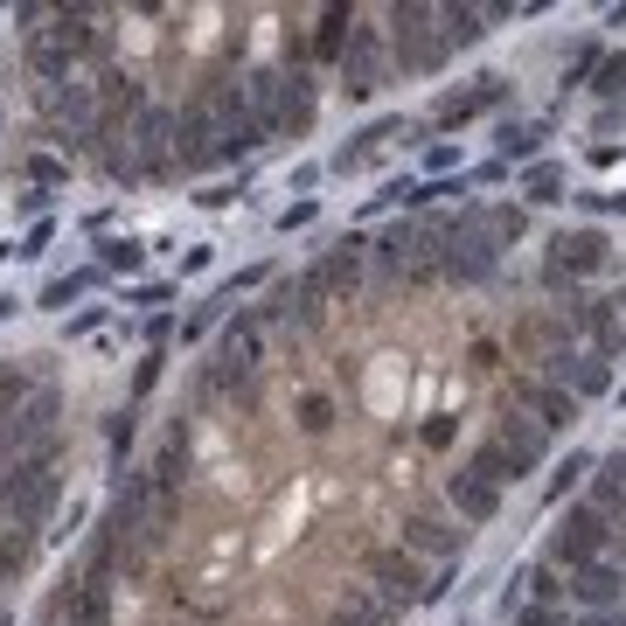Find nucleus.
Listing matches in <instances>:
<instances>
[{
    "label": "nucleus",
    "mask_w": 626,
    "mask_h": 626,
    "mask_svg": "<svg viewBox=\"0 0 626 626\" xmlns=\"http://www.w3.org/2000/svg\"><path fill=\"white\" fill-rule=\"evenodd\" d=\"M466 466H474V474H487L494 487H515V481H529V474H522V466H515V453H508V446H502V438H494V432L481 438L474 453H466Z\"/></svg>",
    "instance_id": "obj_14"
},
{
    "label": "nucleus",
    "mask_w": 626,
    "mask_h": 626,
    "mask_svg": "<svg viewBox=\"0 0 626 626\" xmlns=\"http://www.w3.org/2000/svg\"><path fill=\"white\" fill-rule=\"evenodd\" d=\"M104 321H112V306H84V313H70V321H63V342H84V334H98Z\"/></svg>",
    "instance_id": "obj_18"
},
{
    "label": "nucleus",
    "mask_w": 626,
    "mask_h": 626,
    "mask_svg": "<svg viewBox=\"0 0 626 626\" xmlns=\"http://www.w3.org/2000/svg\"><path fill=\"white\" fill-rule=\"evenodd\" d=\"M613 543H619V529L578 494L571 508H557V529H551V543H543V564H557L564 578H578V571L613 557Z\"/></svg>",
    "instance_id": "obj_2"
},
{
    "label": "nucleus",
    "mask_w": 626,
    "mask_h": 626,
    "mask_svg": "<svg viewBox=\"0 0 626 626\" xmlns=\"http://www.w3.org/2000/svg\"><path fill=\"white\" fill-rule=\"evenodd\" d=\"M147 244L140 238H98V272H140Z\"/></svg>",
    "instance_id": "obj_16"
},
{
    "label": "nucleus",
    "mask_w": 626,
    "mask_h": 626,
    "mask_svg": "<svg viewBox=\"0 0 626 626\" xmlns=\"http://www.w3.org/2000/svg\"><path fill=\"white\" fill-rule=\"evenodd\" d=\"M42 209H49V189H21L14 195V216H42Z\"/></svg>",
    "instance_id": "obj_24"
},
{
    "label": "nucleus",
    "mask_w": 626,
    "mask_h": 626,
    "mask_svg": "<svg viewBox=\"0 0 626 626\" xmlns=\"http://www.w3.org/2000/svg\"><path fill=\"white\" fill-rule=\"evenodd\" d=\"M293 417H300V432L306 438H327L334 432V417H342V404H334V390H293Z\"/></svg>",
    "instance_id": "obj_13"
},
{
    "label": "nucleus",
    "mask_w": 626,
    "mask_h": 626,
    "mask_svg": "<svg viewBox=\"0 0 626 626\" xmlns=\"http://www.w3.org/2000/svg\"><path fill=\"white\" fill-rule=\"evenodd\" d=\"M543 133H551V119H502L494 125V147H502V161H529L536 168Z\"/></svg>",
    "instance_id": "obj_12"
},
{
    "label": "nucleus",
    "mask_w": 626,
    "mask_h": 626,
    "mask_svg": "<svg viewBox=\"0 0 626 626\" xmlns=\"http://www.w3.org/2000/svg\"><path fill=\"white\" fill-rule=\"evenodd\" d=\"M417 438H425V446L438 453V446H453V417H432V425L425 432H417Z\"/></svg>",
    "instance_id": "obj_25"
},
{
    "label": "nucleus",
    "mask_w": 626,
    "mask_h": 626,
    "mask_svg": "<svg viewBox=\"0 0 626 626\" xmlns=\"http://www.w3.org/2000/svg\"><path fill=\"white\" fill-rule=\"evenodd\" d=\"M619 272V251L598 223H571V230H551V251H543V285L551 293H585V279H606Z\"/></svg>",
    "instance_id": "obj_1"
},
{
    "label": "nucleus",
    "mask_w": 626,
    "mask_h": 626,
    "mask_svg": "<svg viewBox=\"0 0 626 626\" xmlns=\"http://www.w3.org/2000/svg\"><path fill=\"white\" fill-rule=\"evenodd\" d=\"M564 181H571V174H564L557 161H536L529 174H522V189H515V195L529 202V209H551V202H564Z\"/></svg>",
    "instance_id": "obj_15"
},
{
    "label": "nucleus",
    "mask_w": 626,
    "mask_h": 626,
    "mask_svg": "<svg viewBox=\"0 0 626 626\" xmlns=\"http://www.w3.org/2000/svg\"><path fill=\"white\" fill-rule=\"evenodd\" d=\"M63 174H70V168H63V161H49V153H36V161H29V181H36V189H57Z\"/></svg>",
    "instance_id": "obj_20"
},
{
    "label": "nucleus",
    "mask_w": 626,
    "mask_h": 626,
    "mask_svg": "<svg viewBox=\"0 0 626 626\" xmlns=\"http://www.w3.org/2000/svg\"><path fill=\"white\" fill-rule=\"evenodd\" d=\"M0 133H8V112H0Z\"/></svg>",
    "instance_id": "obj_29"
},
{
    "label": "nucleus",
    "mask_w": 626,
    "mask_h": 626,
    "mask_svg": "<svg viewBox=\"0 0 626 626\" xmlns=\"http://www.w3.org/2000/svg\"><path fill=\"white\" fill-rule=\"evenodd\" d=\"M508 404H515L522 417H536V425L551 432V438H557V432L571 425V417H578V411H585L578 397H571V390L543 383V376H515V383H508Z\"/></svg>",
    "instance_id": "obj_7"
},
{
    "label": "nucleus",
    "mask_w": 626,
    "mask_h": 626,
    "mask_svg": "<svg viewBox=\"0 0 626 626\" xmlns=\"http://www.w3.org/2000/svg\"><path fill=\"white\" fill-rule=\"evenodd\" d=\"M321 174H327V168H313V161H300L293 174H285V189H293L300 202H313V189H321Z\"/></svg>",
    "instance_id": "obj_19"
},
{
    "label": "nucleus",
    "mask_w": 626,
    "mask_h": 626,
    "mask_svg": "<svg viewBox=\"0 0 626 626\" xmlns=\"http://www.w3.org/2000/svg\"><path fill=\"white\" fill-rule=\"evenodd\" d=\"M362 571H370V585L383 592V598H397V606L411 613L417 598H432V578H425V564H417L404 543H370L362 551Z\"/></svg>",
    "instance_id": "obj_5"
},
{
    "label": "nucleus",
    "mask_w": 626,
    "mask_h": 626,
    "mask_svg": "<svg viewBox=\"0 0 626 626\" xmlns=\"http://www.w3.org/2000/svg\"><path fill=\"white\" fill-rule=\"evenodd\" d=\"M313 119H321V84H313V70L285 63V84H279V104H272V140H306Z\"/></svg>",
    "instance_id": "obj_6"
},
{
    "label": "nucleus",
    "mask_w": 626,
    "mask_h": 626,
    "mask_svg": "<svg viewBox=\"0 0 626 626\" xmlns=\"http://www.w3.org/2000/svg\"><path fill=\"white\" fill-rule=\"evenodd\" d=\"M209 265H216V244H189V251H181V272H209Z\"/></svg>",
    "instance_id": "obj_23"
},
{
    "label": "nucleus",
    "mask_w": 626,
    "mask_h": 626,
    "mask_svg": "<svg viewBox=\"0 0 626 626\" xmlns=\"http://www.w3.org/2000/svg\"><path fill=\"white\" fill-rule=\"evenodd\" d=\"M425 168H432V174H446V168H460V147H432V153H425Z\"/></svg>",
    "instance_id": "obj_27"
},
{
    "label": "nucleus",
    "mask_w": 626,
    "mask_h": 626,
    "mask_svg": "<svg viewBox=\"0 0 626 626\" xmlns=\"http://www.w3.org/2000/svg\"><path fill=\"white\" fill-rule=\"evenodd\" d=\"M508 104V77H474V91H446L438 98V112H432V125H474L481 112H502Z\"/></svg>",
    "instance_id": "obj_9"
},
{
    "label": "nucleus",
    "mask_w": 626,
    "mask_h": 626,
    "mask_svg": "<svg viewBox=\"0 0 626 626\" xmlns=\"http://www.w3.org/2000/svg\"><path fill=\"white\" fill-rule=\"evenodd\" d=\"M585 91H598V98H626V49H606V57H598V70H592Z\"/></svg>",
    "instance_id": "obj_17"
},
{
    "label": "nucleus",
    "mask_w": 626,
    "mask_h": 626,
    "mask_svg": "<svg viewBox=\"0 0 626 626\" xmlns=\"http://www.w3.org/2000/svg\"><path fill=\"white\" fill-rule=\"evenodd\" d=\"M397 543H404L417 564H460L466 543H474V529H466L453 508H411L397 522Z\"/></svg>",
    "instance_id": "obj_4"
},
{
    "label": "nucleus",
    "mask_w": 626,
    "mask_h": 626,
    "mask_svg": "<svg viewBox=\"0 0 626 626\" xmlns=\"http://www.w3.org/2000/svg\"><path fill=\"white\" fill-rule=\"evenodd\" d=\"M438 494H446V508L466 522V529H487V522L494 515H502V487H494L487 474H474V466H453V474H446V487H438Z\"/></svg>",
    "instance_id": "obj_8"
},
{
    "label": "nucleus",
    "mask_w": 626,
    "mask_h": 626,
    "mask_svg": "<svg viewBox=\"0 0 626 626\" xmlns=\"http://www.w3.org/2000/svg\"><path fill=\"white\" fill-rule=\"evenodd\" d=\"M49 238H57V223H49V216H42V223L29 230V238H21V244H14V258H42V251H49Z\"/></svg>",
    "instance_id": "obj_21"
},
{
    "label": "nucleus",
    "mask_w": 626,
    "mask_h": 626,
    "mask_svg": "<svg viewBox=\"0 0 626 626\" xmlns=\"http://www.w3.org/2000/svg\"><path fill=\"white\" fill-rule=\"evenodd\" d=\"M174 293V285H133V293H125V306H161Z\"/></svg>",
    "instance_id": "obj_26"
},
{
    "label": "nucleus",
    "mask_w": 626,
    "mask_h": 626,
    "mask_svg": "<svg viewBox=\"0 0 626 626\" xmlns=\"http://www.w3.org/2000/svg\"><path fill=\"white\" fill-rule=\"evenodd\" d=\"M195 202H202V209H230V202H238V189H202Z\"/></svg>",
    "instance_id": "obj_28"
},
{
    "label": "nucleus",
    "mask_w": 626,
    "mask_h": 626,
    "mask_svg": "<svg viewBox=\"0 0 626 626\" xmlns=\"http://www.w3.org/2000/svg\"><path fill=\"white\" fill-rule=\"evenodd\" d=\"M98 279H104L98 265H77V272H57V279H49L42 293H36V306H42V313H70L77 300H91V293H98Z\"/></svg>",
    "instance_id": "obj_11"
},
{
    "label": "nucleus",
    "mask_w": 626,
    "mask_h": 626,
    "mask_svg": "<svg viewBox=\"0 0 626 626\" xmlns=\"http://www.w3.org/2000/svg\"><path fill=\"white\" fill-rule=\"evenodd\" d=\"M376 14H362L355 21V36H349V57L334 63L342 70V91L349 98H376L383 84H397V57H390V29H370Z\"/></svg>",
    "instance_id": "obj_3"
},
{
    "label": "nucleus",
    "mask_w": 626,
    "mask_h": 626,
    "mask_svg": "<svg viewBox=\"0 0 626 626\" xmlns=\"http://www.w3.org/2000/svg\"><path fill=\"white\" fill-rule=\"evenodd\" d=\"M487 432H494V438H502V446L515 453V466H522V474H536V466L551 460V432H543L536 417H522V411H508V417H494Z\"/></svg>",
    "instance_id": "obj_10"
},
{
    "label": "nucleus",
    "mask_w": 626,
    "mask_h": 626,
    "mask_svg": "<svg viewBox=\"0 0 626 626\" xmlns=\"http://www.w3.org/2000/svg\"><path fill=\"white\" fill-rule=\"evenodd\" d=\"M313 216H321V202H285L279 209V230H306Z\"/></svg>",
    "instance_id": "obj_22"
}]
</instances>
